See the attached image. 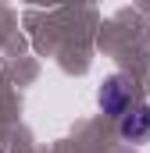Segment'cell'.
I'll return each instance as SVG.
<instances>
[{"mask_svg": "<svg viewBox=\"0 0 150 153\" xmlns=\"http://www.w3.org/2000/svg\"><path fill=\"white\" fill-rule=\"evenodd\" d=\"M97 103H100V111L107 117L118 121V117L136 103V89H132V82L125 75H107L100 82V89H97Z\"/></svg>", "mask_w": 150, "mask_h": 153, "instance_id": "cell-1", "label": "cell"}, {"mask_svg": "<svg viewBox=\"0 0 150 153\" xmlns=\"http://www.w3.org/2000/svg\"><path fill=\"white\" fill-rule=\"evenodd\" d=\"M118 135H122V143H129V146L150 143V103L136 100L125 114L118 117Z\"/></svg>", "mask_w": 150, "mask_h": 153, "instance_id": "cell-2", "label": "cell"}]
</instances>
